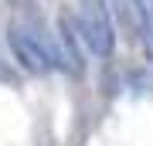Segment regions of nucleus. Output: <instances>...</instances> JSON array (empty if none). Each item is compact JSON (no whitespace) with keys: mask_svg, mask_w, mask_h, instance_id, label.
Here are the masks:
<instances>
[{"mask_svg":"<svg viewBox=\"0 0 153 146\" xmlns=\"http://www.w3.org/2000/svg\"><path fill=\"white\" fill-rule=\"evenodd\" d=\"M105 4L112 7V14L119 17V24L133 34V38L146 41L153 34V7L146 0H105Z\"/></svg>","mask_w":153,"mask_h":146,"instance_id":"nucleus-2","label":"nucleus"},{"mask_svg":"<svg viewBox=\"0 0 153 146\" xmlns=\"http://www.w3.org/2000/svg\"><path fill=\"white\" fill-rule=\"evenodd\" d=\"M58 44H61V58H65V71H71V75H82L85 71V41L82 34H78V24L71 14H61L58 17Z\"/></svg>","mask_w":153,"mask_h":146,"instance_id":"nucleus-3","label":"nucleus"},{"mask_svg":"<svg viewBox=\"0 0 153 146\" xmlns=\"http://www.w3.org/2000/svg\"><path fill=\"white\" fill-rule=\"evenodd\" d=\"M78 34H82L85 48L95 58H112L116 51V27L109 17V4L105 0H78Z\"/></svg>","mask_w":153,"mask_h":146,"instance_id":"nucleus-1","label":"nucleus"}]
</instances>
